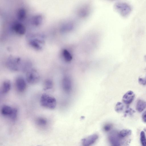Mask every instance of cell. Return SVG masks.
<instances>
[{"instance_id": "17", "label": "cell", "mask_w": 146, "mask_h": 146, "mask_svg": "<svg viewBox=\"0 0 146 146\" xmlns=\"http://www.w3.org/2000/svg\"><path fill=\"white\" fill-rule=\"evenodd\" d=\"M26 12L25 10L23 9H19L17 13L18 19L20 20H23L26 16Z\"/></svg>"}, {"instance_id": "9", "label": "cell", "mask_w": 146, "mask_h": 146, "mask_svg": "<svg viewBox=\"0 0 146 146\" xmlns=\"http://www.w3.org/2000/svg\"><path fill=\"white\" fill-rule=\"evenodd\" d=\"M13 110V108L7 105H3L1 110V114L3 115L10 117L11 115Z\"/></svg>"}, {"instance_id": "2", "label": "cell", "mask_w": 146, "mask_h": 146, "mask_svg": "<svg viewBox=\"0 0 146 146\" xmlns=\"http://www.w3.org/2000/svg\"><path fill=\"white\" fill-rule=\"evenodd\" d=\"M40 79V75L36 70L30 69L27 72L26 79L29 84L32 85L36 84L39 82Z\"/></svg>"}, {"instance_id": "26", "label": "cell", "mask_w": 146, "mask_h": 146, "mask_svg": "<svg viewBox=\"0 0 146 146\" xmlns=\"http://www.w3.org/2000/svg\"><path fill=\"white\" fill-rule=\"evenodd\" d=\"M142 118L143 121L145 123H146V111H144L142 115Z\"/></svg>"}, {"instance_id": "6", "label": "cell", "mask_w": 146, "mask_h": 146, "mask_svg": "<svg viewBox=\"0 0 146 146\" xmlns=\"http://www.w3.org/2000/svg\"><path fill=\"white\" fill-rule=\"evenodd\" d=\"M97 134H93L82 140L83 146H90L94 143L98 138Z\"/></svg>"}, {"instance_id": "10", "label": "cell", "mask_w": 146, "mask_h": 146, "mask_svg": "<svg viewBox=\"0 0 146 146\" xmlns=\"http://www.w3.org/2000/svg\"><path fill=\"white\" fill-rule=\"evenodd\" d=\"M62 86L65 91L68 92L70 91L71 88V84L69 78L66 77L63 78L62 81Z\"/></svg>"}, {"instance_id": "14", "label": "cell", "mask_w": 146, "mask_h": 146, "mask_svg": "<svg viewBox=\"0 0 146 146\" xmlns=\"http://www.w3.org/2000/svg\"><path fill=\"white\" fill-rule=\"evenodd\" d=\"M131 130L129 129H124L118 133L119 136L121 139L130 135L131 134Z\"/></svg>"}, {"instance_id": "18", "label": "cell", "mask_w": 146, "mask_h": 146, "mask_svg": "<svg viewBox=\"0 0 146 146\" xmlns=\"http://www.w3.org/2000/svg\"><path fill=\"white\" fill-rule=\"evenodd\" d=\"M40 41L38 40H33L31 42L30 45L35 49L40 50L41 49V46L40 45Z\"/></svg>"}, {"instance_id": "20", "label": "cell", "mask_w": 146, "mask_h": 146, "mask_svg": "<svg viewBox=\"0 0 146 146\" xmlns=\"http://www.w3.org/2000/svg\"><path fill=\"white\" fill-rule=\"evenodd\" d=\"M140 140L142 146H146V137L145 132L143 131L141 132Z\"/></svg>"}, {"instance_id": "27", "label": "cell", "mask_w": 146, "mask_h": 146, "mask_svg": "<svg viewBox=\"0 0 146 146\" xmlns=\"http://www.w3.org/2000/svg\"><path fill=\"white\" fill-rule=\"evenodd\" d=\"M146 132V127L144 128L143 129Z\"/></svg>"}, {"instance_id": "4", "label": "cell", "mask_w": 146, "mask_h": 146, "mask_svg": "<svg viewBox=\"0 0 146 146\" xmlns=\"http://www.w3.org/2000/svg\"><path fill=\"white\" fill-rule=\"evenodd\" d=\"M15 84L16 89L19 92H23L26 88V82L24 78L21 76L16 78Z\"/></svg>"}, {"instance_id": "13", "label": "cell", "mask_w": 146, "mask_h": 146, "mask_svg": "<svg viewBox=\"0 0 146 146\" xmlns=\"http://www.w3.org/2000/svg\"><path fill=\"white\" fill-rule=\"evenodd\" d=\"M53 84L52 80L49 79H46L43 83V89L45 90L50 89L53 88Z\"/></svg>"}, {"instance_id": "5", "label": "cell", "mask_w": 146, "mask_h": 146, "mask_svg": "<svg viewBox=\"0 0 146 146\" xmlns=\"http://www.w3.org/2000/svg\"><path fill=\"white\" fill-rule=\"evenodd\" d=\"M135 97V94L134 92L131 90L127 92L123 95L122 97V101L124 104L126 105L131 104L133 100Z\"/></svg>"}, {"instance_id": "25", "label": "cell", "mask_w": 146, "mask_h": 146, "mask_svg": "<svg viewBox=\"0 0 146 146\" xmlns=\"http://www.w3.org/2000/svg\"><path fill=\"white\" fill-rule=\"evenodd\" d=\"M111 125L109 124L106 125L104 127V130L106 131H108L110 129Z\"/></svg>"}, {"instance_id": "8", "label": "cell", "mask_w": 146, "mask_h": 146, "mask_svg": "<svg viewBox=\"0 0 146 146\" xmlns=\"http://www.w3.org/2000/svg\"><path fill=\"white\" fill-rule=\"evenodd\" d=\"M13 29L14 31L20 35H23L25 32V28L24 26L19 23H16L14 24Z\"/></svg>"}, {"instance_id": "19", "label": "cell", "mask_w": 146, "mask_h": 146, "mask_svg": "<svg viewBox=\"0 0 146 146\" xmlns=\"http://www.w3.org/2000/svg\"><path fill=\"white\" fill-rule=\"evenodd\" d=\"M124 105L121 102H118L116 104L115 107V110L117 113L121 112L124 108Z\"/></svg>"}, {"instance_id": "22", "label": "cell", "mask_w": 146, "mask_h": 146, "mask_svg": "<svg viewBox=\"0 0 146 146\" xmlns=\"http://www.w3.org/2000/svg\"><path fill=\"white\" fill-rule=\"evenodd\" d=\"M37 122L39 125L42 126L46 125L47 123L46 120L42 117L38 118L37 120Z\"/></svg>"}, {"instance_id": "1", "label": "cell", "mask_w": 146, "mask_h": 146, "mask_svg": "<svg viewBox=\"0 0 146 146\" xmlns=\"http://www.w3.org/2000/svg\"><path fill=\"white\" fill-rule=\"evenodd\" d=\"M40 103L42 106L50 109H54L56 106V101L52 96L47 94H43L41 96Z\"/></svg>"}, {"instance_id": "11", "label": "cell", "mask_w": 146, "mask_h": 146, "mask_svg": "<svg viewBox=\"0 0 146 146\" xmlns=\"http://www.w3.org/2000/svg\"><path fill=\"white\" fill-rule=\"evenodd\" d=\"M146 108V101L141 99L138 100L136 105V110L139 112L142 111Z\"/></svg>"}, {"instance_id": "12", "label": "cell", "mask_w": 146, "mask_h": 146, "mask_svg": "<svg viewBox=\"0 0 146 146\" xmlns=\"http://www.w3.org/2000/svg\"><path fill=\"white\" fill-rule=\"evenodd\" d=\"M11 87L10 81L8 80H5L3 83L1 88V92L3 94H5L10 90Z\"/></svg>"}, {"instance_id": "28", "label": "cell", "mask_w": 146, "mask_h": 146, "mask_svg": "<svg viewBox=\"0 0 146 146\" xmlns=\"http://www.w3.org/2000/svg\"><path fill=\"white\" fill-rule=\"evenodd\" d=\"M42 146V145H38V146Z\"/></svg>"}, {"instance_id": "24", "label": "cell", "mask_w": 146, "mask_h": 146, "mask_svg": "<svg viewBox=\"0 0 146 146\" xmlns=\"http://www.w3.org/2000/svg\"><path fill=\"white\" fill-rule=\"evenodd\" d=\"M139 83L142 85H146V76L144 78L139 77L138 79Z\"/></svg>"}, {"instance_id": "16", "label": "cell", "mask_w": 146, "mask_h": 146, "mask_svg": "<svg viewBox=\"0 0 146 146\" xmlns=\"http://www.w3.org/2000/svg\"><path fill=\"white\" fill-rule=\"evenodd\" d=\"M42 21V18L41 16L37 15L34 17L33 20V23L34 25L38 26L40 25Z\"/></svg>"}, {"instance_id": "23", "label": "cell", "mask_w": 146, "mask_h": 146, "mask_svg": "<svg viewBox=\"0 0 146 146\" xmlns=\"http://www.w3.org/2000/svg\"><path fill=\"white\" fill-rule=\"evenodd\" d=\"M17 109L16 108H13V113L10 118L12 120H15L17 118Z\"/></svg>"}, {"instance_id": "21", "label": "cell", "mask_w": 146, "mask_h": 146, "mask_svg": "<svg viewBox=\"0 0 146 146\" xmlns=\"http://www.w3.org/2000/svg\"><path fill=\"white\" fill-rule=\"evenodd\" d=\"M135 112V111L133 109L127 107L124 111V116L126 117L127 115H132Z\"/></svg>"}, {"instance_id": "7", "label": "cell", "mask_w": 146, "mask_h": 146, "mask_svg": "<svg viewBox=\"0 0 146 146\" xmlns=\"http://www.w3.org/2000/svg\"><path fill=\"white\" fill-rule=\"evenodd\" d=\"M118 133L112 132L110 133L109 139L112 146H119L120 145V139L121 138L119 136Z\"/></svg>"}, {"instance_id": "3", "label": "cell", "mask_w": 146, "mask_h": 146, "mask_svg": "<svg viewBox=\"0 0 146 146\" xmlns=\"http://www.w3.org/2000/svg\"><path fill=\"white\" fill-rule=\"evenodd\" d=\"M7 65L9 70L14 71L21 70L22 67L21 64L20 60L19 58H9L7 61Z\"/></svg>"}, {"instance_id": "15", "label": "cell", "mask_w": 146, "mask_h": 146, "mask_svg": "<svg viewBox=\"0 0 146 146\" xmlns=\"http://www.w3.org/2000/svg\"><path fill=\"white\" fill-rule=\"evenodd\" d=\"M62 54L64 60L67 62H70L72 59V57L70 53L66 50L64 49L62 52Z\"/></svg>"}]
</instances>
